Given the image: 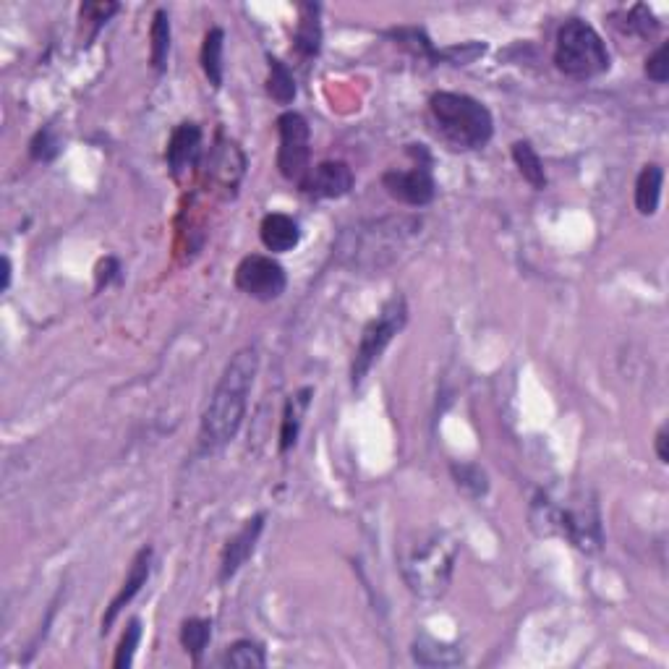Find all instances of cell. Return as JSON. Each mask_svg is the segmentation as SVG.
Returning a JSON list of instances; mask_svg holds the SVG:
<instances>
[{
    "label": "cell",
    "mask_w": 669,
    "mask_h": 669,
    "mask_svg": "<svg viewBox=\"0 0 669 669\" xmlns=\"http://www.w3.org/2000/svg\"><path fill=\"white\" fill-rule=\"evenodd\" d=\"M259 374V351L257 348H241L230 356L223 374L217 379L210 403L202 413L199 424V450L202 453H217L225 445L236 440L238 429L246 419L251 390Z\"/></svg>",
    "instance_id": "1"
},
{
    "label": "cell",
    "mask_w": 669,
    "mask_h": 669,
    "mask_svg": "<svg viewBox=\"0 0 669 669\" xmlns=\"http://www.w3.org/2000/svg\"><path fill=\"white\" fill-rule=\"evenodd\" d=\"M419 217H379L343 230L335 244V257L343 267L361 275H379L406 257L421 236Z\"/></svg>",
    "instance_id": "2"
},
{
    "label": "cell",
    "mask_w": 669,
    "mask_h": 669,
    "mask_svg": "<svg viewBox=\"0 0 669 669\" xmlns=\"http://www.w3.org/2000/svg\"><path fill=\"white\" fill-rule=\"evenodd\" d=\"M528 518L536 536H562L586 555H596L604 547L602 515L596 497L588 489H570V492L544 489L531 502Z\"/></svg>",
    "instance_id": "3"
},
{
    "label": "cell",
    "mask_w": 669,
    "mask_h": 669,
    "mask_svg": "<svg viewBox=\"0 0 669 669\" xmlns=\"http://www.w3.org/2000/svg\"><path fill=\"white\" fill-rule=\"evenodd\" d=\"M458 555V541L447 531L429 528L413 534L398 555L403 583L421 602H440L453 583Z\"/></svg>",
    "instance_id": "4"
},
{
    "label": "cell",
    "mask_w": 669,
    "mask_h": 669,
    "mask_svg": "<svg viewBox=\"0 0 669 669\" xmlns=\"http://www.w3.org/2000/svg\"><path fill=\"white\" fill-rule=\"evenodd\" d=\"M429 118L442 142L460 152L484 149L494 136V118L484 102L458 92H434L429 97Z\"/></svg>",
    "instance_id": "5"
},
{
    "label": "cell",
    "mask_w": 669,
    "mask_h": 669,
    "mask_svg": "<svg viewBox=\"0 0 669 669\" xmlns=\"http://www.w3.org/2000/svg\"><path fill=\"white\" fill-rule=\"evenodd\" d=\"M555 66L570 79H594L609 71V50L588 21L570 19L557 29Z\"/></svg>",
    "instance_id": "6"
},
{
    "label": "cell",
    "mask_w": 669,
    "mask_h": 669,
    "mask_svg": "<svg viewBox=\"0 0 669 669\" xmlns=\"http://www.w3.org/2000/svg\"><path fill=\"white\" fill-rule=\"evenodd\" d=\"M406 322H408L406 298L400 296V293H395V296L379 309L377 317L361 330L359 345H356V353H353L351 361L353 387H361L366 374L372 372L374 364L382 359V353L387 351V345L395 340V335H400V330L406 327Z\"/></svg>",
    "instance_id": "7"
},
{
    "label": "cell",
    "mask_w": 669,
    "mask_h": 669,
    "mask_svg": "<svg viewBox=\"0 0 669 669\" xmlns=\"http://www.w3.org/2000/svg\"><path fill=\"white\" fill-rule=\"evenodd\" d=\"M408 155L413 157V165L408 170L392 168L382 176V186L395 202L406 207H426L437 196V181L432 173V157L421 144H411Z\"/></svg>",
    "instance_id": "8"
},
{
    "label": "cell",
    "mask_w": 669,
    "mask_h": 669,
    "mask_svg": "<svg viewBox=\"0 0 669 669\" xmlns=\"http://www.w3.org/2000/svg\"><path fill=\"white\" fill-rule=\"evenodd\" d=\"M278 170L285 181L301 186L311 170V129L306 118L296 110H288L278 118Z\"/></svg>",
    "instance_id": "9"
},
{
    "label": "cell",
    "mask_w": 669,
    "mask_h": 669,
    "mask_svg": "<svg viewBox=\"0 0 669 669\" xmlns=\"http://www.w3.org/2000/svg\"><path fill=\"white\" fill-rule=\"evenodd\" d=\"M236 288L254 301H278L288 288V275L278 259L264 254H249L236 267Z\"/></svg>",
    "instance_id": "10"
},
{
    "label": "cell",
    "mask_w": 669,
    "mask_h": 669,
    "mask_svg": "<svg viewBox=\"0 0 669 669\" xmlns=\"http://www.w3.org/2000/svg\"><path fill=\"white\" fill-rule=\"evenodd\" d=\"M264 521H267L264 513L254 515V518H249L244 526L238 528L236 534L225 541L223 552H220V573H217V581L228 583L249 562V557L254 555V549L259 544V536L264 531Z\"/></svg>",
    "instance_id": "11"
},
{
    "label": "cell",
    "mask_w": 669,
    "mask_h": 669,
    "mask_svg": "<svg viewBox=\"0 0 669 669\" xmlns=\"http://www.w3.org/2000/svg\"><path fill=\"white\" fill-rule=\"evenodd\" d=\"M246 173V157L238 149V144L228 142L223 136H217L215 147L210 152V163H207V178L217 183L225 191V196H233L238 183Z\"/></svg>",
    "instance_id": "12"
},
{
    "label": "cell",
    "mask_w": 669,
    "mask_h": 669,
    "mask_svg": "<svg viewBox=\"0 0 669 669\" xmlns=\"http://www.w3.org/2000/svg\"><path fill=\"white\" fill-rule=\"evenodd\" d=\"M298 189L314 199H340L353 189V170L343 160H325L309 170Z\"/></svg>",
    "instance_id": "13"
},
{
    "label": "cell",
    "mask_w": 669,
    "mask_h": 669,
    "mask_svg": "<svg viewBox=\"0 0 669 669\" xmlns=\"http://www.w3.org/2000/svg\"><path fill=\"white\" fill-rule=\"evenodd\" d=\"M199 155H202V129L196 123H181L165 149V160L173 178H183L189 170H194Z\"/></svg>",
    "instance_id": "14"
},
{
    "label": "cell",
    "mask_w": 669,
    "mask_h": 669,
    "mask_svg": "<svg viewBox=\"0 0 669 669\" xmlns=\"http://www.w3.org/2000/svg\"><path fill=\"white\" fill-rule=\"evenodd\" d=\"M149 573H152V547H142L139 552H136L134 560H131L129 575H126V581H123L121 591L115 594V599L110 602L108 612H105V617H102V630H105V633L113 628V622L118 620V615L123 612V607H126V604H129L131 599H134V596L139 594L144 586H147Z\"/></svg>",
    "instance_id": "15"
},
{
    "label": "cell",
    "mask_w": 669,
    "mask_h": 669,
    "mask_svg": "<svg viewBox=\"0 0 669 669\" xmlns=\"http://www.w3.org/2000/svg\"><path fill=\"white\" fill-rule=\"evenodd\" d=\"M259 238H262V244L267 251H272V254H285V251H293L298 246V241H301V228H298V223L291 215L272 212L259 225Z\"/></svg>",
    "instance_id": "16"
},
{
    "label": "cell",
    "mask_w": 669,
    "mask_h": 669,
    "mask_svg": "<svg viewBox=\"0 0 669 669\" xmlns=\"http://www.w3.org/2000/svg\"><path fill=\"white\" fill-rule=\"evenodd\" d=\"M311 395L314 390L311 387H301L298 392H293L291 398L285 400L283 408V421H280V453H288L291 447H296L298 434H301V424H304V416L311 406Z\"/></svg>",
    "instance_id": "17"
},
{
    "label": "cell",
    "mask_w": 669,
    "mask_h": 669,
    "mask_svg": "<svg viewBox=\"0 0 669 669\" xmlns=\"http://www.w3.org/2000/svg\"><path fill=\"white\" fill-rule=\"evenodd\" d=\"M413 662L419 667H458L463 664V651L453 643L437 641L432 636H419L411 649Z\"/></svg>",
    "instance_id": "18"
},
{
    "label": "cell",
    "mask_w": 669,
    "mask_h": 669,
    "mask_svg": "<svg viewBox=\"0 0 669 669\" xmlns=\"http://www.w3.org/2000/svg\"><path fill=\"white\" fill-rule=\"evenodd\" d=\"M664 186V170L662 165L649 163L643 165L641 173L636 178V210L643 217H651L659 210V199H662Z\"/></svg>",
    "instance_id": "19"
},
{
    "label": "cell",
    "mask_w": 669,
    "mask_h": 669,
    "mask_svg": "<svg viewBox=\"0 0 669 669\" xmlns=\"http://www.w3.org/2000/svg\"><path fill=\"white\" fill-rule=\"evenodd\" d=\"M293 45H296V53L304 61L319 55V48H322V24H319L317 6L301 8V19H298L296 34H293Z\"/></svg>",
    "instance_id": "20"
},
{
    "label": "cell",
    "mask_w": 669,
    "mask_h": 669,
    "mask_svg": "<svg viewBox=\"0 0 669 669\" xmlns=\"http://www.w3.org/2000/svg\"><path fill=\"white\" fill-rule=\"evenodd\" d=\"M223 50H225V32L220 27H212L204 34L202 42V71L207 76V82L215 89L223 87Z\"/></svg>",
    "instance_id": "21"
},
{
    "label": "cell",
    "mask_w": 669,
    "mask_h": 669,
    "mask_svg": "<svg viewBox=\"0 0 669 669\" xmlns=\"http://www.w3.org/2000/svg\"><path fill=\"white\" fill-rule=\"evenodd\" d=\"M170 16L165 8H157L155 16H152V29H149V63L155 68L157 74H163L165 66H168V55H170Z\"/></svg>",
    "instance_id": "22"
},
{
    "label": "cell",
    "mask_w": 669,
    "mask_h": 669,
    "mask_svg": "<svg viewBox=\"0 0 669 669\" xmlns=\"http://www.w3.org/2000/svg\"><path fill=\"white\" fill-rule=\"evenodd\" d=\"M513 160L515 165H518V170H521V176L531 183V189L536 191L547 189V170H544L539 152L531 147V142H515Z\"/></svg>",
    "instance_id": "23"
},
{
    "label": "cell",
    "mask_w": 669,
    "mask_h": 669,
    "mask_svg": "<svg viewBox=\"0 0 669 669\" xmlns=\"http://www.w3.org/2000/svg\"><path fill=\"white\" fill-rule=\"evenodd\" d=\"M220 664L236 669H262L267 667V654H264L262 643L241 638V641L230 643L228 649H225Z\"/></svg>",
    "instance_id": "24"
},
{
    "label": "cell",
    "mask_w": 669,
    "mask_h": 669,
    "mask_svg": "<svg viewBox=\"0 0 669 669\" xmlns=\"http://www.w3.org/2000/svg\"><path fill=\"white\" fill-rule=\"evenodd\" d=\"M450 474H453L455 487L463 494H468L471 500H481L489 492V476L484 474V468L476 463H450Z\"/></svg>",
    "instance_id": "25"
},
{
    "label": "cell",
    "mask_w": 669,
    "mask_h": 669,
    "mask_svg": "<svg viewBox=\"0 0 669 669\" xmlns=\"http://www.w3.org/2000/svg\"><path fill=\"white\" fill-rule=\"evenodd\" d=\"M212 641V622L202 620V617H191V620H183L181 625V646L186 649V654L194 659V664L202 662L204 651Z\"/></svg>",
    "instance_id": "26"
},
{
    "label": "cell",
    "mask_w": 669,
    "mask_h": 669,
    "mask_svg": "<svg viewBox=\"0 0 669 669\" xmlns=\"http://www.w3.org/2000/svg\"><path fill=\"white\" fill-rule=\"evenodd\" d=\"M267 92L278 105H291L296 100V79L291 68L278 58H270V76H267Z\"/></svg>",
    "instance_id": "27"
},
{
    "label": "cell",
    "mask_w": 669,
    "mask_h": 669,
    "mask_svg": "<svg viewBox=\"0 0 669 669\" xmlns=\"http://www.w3.org/2000/svg\"><path fill=\"white\" fill-rule=\"evenodd\" d=\"M61 152H63V142L53 126L40 129L34 134L32 142H29V155H32L34 163H53Z\"/></svg>",
    "instance_id": "28"
},
{
    "label": "cell",
    "mask_w": 669,
    "mask_h": 669,
    "mask_svg": "<svg viewBox=\"0 0 669 669\" xmlns=\"http://www.w3.org/2000/svg\"><path fill=\"white\" fill-rule=\"evenodd\" d=\"M390 37H395V42H400L403 48L411 50L416 58H426V61L432 63L440 61V53L432 48V42L426 40V34L421 29H392Z\"/></svg>",
    "instance_id": "29"
},
{
    "label": "cell",
    "mask_w": 669,
    "mask_h": 669,
    "mask_svg": "<svg viewBox=\"0 0 669 669\" xmlns=\"http://www.w3.org/2000/svg\"><path fill=\"white\" fill-rule=\"evenodd\" d=\"M139 643H142V620H139V617H134V620L129 622L126 633H123L121 643H118L113 667L115 669H129L131 664H134V654H136V649H139Z\"/></svg>",
    "instance_id": "30"
},
{
    "label": "cell",
    "mask_w": 669,
    "mask_h": 669,
    "mask_svg": "<svg viewBox=\"0 0 669 669\" xmlns=\"http://www.w3.org/2000/svg\"><path fill=\"white\" fill-rule=\"evenodd\" d=\"M622 19L625 21H615L622 32L638 34V37H649V34L656 32V21H654V16L649 14V8L646 6L630 8L628 14H622Z\"/></svg>",
    "instance_id": "31"
},
{
    "label": "cell",
    "mask_w": 669,
    "mask_h": 669,
    "mask_svg": "<svg viewBox=\"0 0 669 669\" xmlns=\"http://www.w3.org/2000/svg\"><path fill=\"white\" fill-rule=\"evenodd\" d=\"M646 76L656 84H667L669 79V42H662L646 61Z\"/></svg>",
    "instance_id": "32"
},
{
    "label": "cell",
    "mask_w": 669,
    "mask_h": 669,
    "mask_svg": "<svg viewBox=\"0 0 669 669\" xmlns=\"http://www.w3.org/2000/svg\"><path fill=\"white\" fill-rule=\"evenodd\" d=\"M115 11H118V3H84L82 21H89V24H92V34H89V40L100 32L102 24H108V19L115 14Z\"/></svg>",
    "instance_id": "33"
},
{
    "label": "cell",
    "mask_w": 669,
    "mask_h": 669,
    "mask_svg": "<svg viewBox=\"0 0 669 669\" xmlns=\"http://www.w3.org/2000/svg\"><path fill=\"white\" fill-rule=\"evenodd\" d=\"M118 272H121L118 259H105V262L97 267V288H102V285H108L113 278H118Z\"/></svg>",
    "instance_id": "34"
},
{
    "label": "cell",
    "mask_w": 669,
    "mask_h": 669,
    "mask_svg": "<svg viewBox=\"0 0 669 669\" xmlns=\"http://www.w3.org/2000/svg\"><path fill=\"white\" fill-rule=\"evenodd\" d=\"M667 429H659V432H656V440H654V445H656V455H659V460H662V463H669V450H667Z\"/></svg>",
    "instance_id": "35"
},
{
    "label": "cell",
    "mask_w": 669,
    "mask_h": 669,
    "mask_svg": "<svg viewBox=\"0 0 669 669\" xmlns=\"http://www.w3.org/2000/svg\"><path fill=\"white\" fill-rule=\"evenodd\" d=\"M8 285H11V259L3 257V285H0V291L6 293Z\"/></svg>",
    "instance_id": "36"
}]
</instances>
